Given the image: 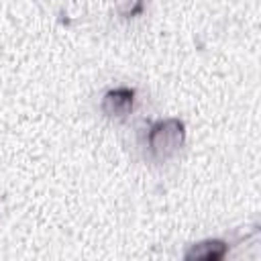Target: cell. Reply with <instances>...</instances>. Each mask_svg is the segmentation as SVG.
Masks as SVG:
<instances>
[{
    "label": "cell",
    "mask_w": 261,
    "mask_h": 261,
    "mask_svg": "<svg viewBox=\"0 0 261 261\" xmlns=\"http://www.w3.org/2000/svg\"><path fill=\"white\" fill-rule=\"evenodd\" d=\"M186 139H188L186 122L177 116L149 120L143 133V145L147 149V155L157 163H165L173 159L184 149Z\"/></svg>",
    "instance_id": "1"
},
{
    "label": "cell",
    "mask_w": 261,
    "mask_h": 261,
    "mask_svg": "<svg viewBox=\"0 0 261 261\" xmlns=\"http://www.w3.org/2000/svg\"><path fill=\"white\" fill-rule=\"evenodd\" d=\"M135 100H137V90L133 86H114L102 94L100 110L108 118L122 120L133 112Z\"/></svg>",
    "instance_id": "2"
},
{
    "label": "cell",
    "mask_w": 261,
    "mask_h": 261,
    "mask_svg": "<svg viewBox=\"0 0 261 261\" xmlns=\"http://www.w3.org/2000/svg\"><path fill=\"white\" fill-rule=\"evenodd\" d=\"M228 251H230V243L226 239L210 237L188 245L181 261H224Z\"/></svg>",
    "instance_id": "3"
},
{
    "label": "cell",
    "mask_w": 261,
    "mask_h": 261,
    "mask_svg": "<svg viewBox=\"0 0 261 261\" xmlns=\"http://www.w3.org/2000/svg\"><path fill=\"white\" fill-rule=\"evenodd\" d=\"M143 8H145V4H143V2H120V4L116 6L118 14H120V16H124V18H133V16L141 14V10H143Z\"/></svg>",
    "instance_id": "4"
}]
</instances>
